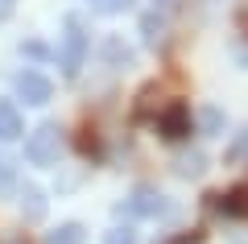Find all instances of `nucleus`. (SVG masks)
I'll return each mask as SVG.
<instances>
[{
  "instance_id": "1",
  "label": "nucleus",
  "mask_w": 248,
  "mask_h": 244,
  "mask_svg": "<svg viewBox=\"0 0 248 244\" xmlns=\"http://www.w3.org/2000/svg\"><path fill=\"white\" fill-rule=\"evenodd\" d=\"M87 58V33H83V21L79 17H66V33H62V50H58V62H62V75L75 79Z\"/></svg>"
},
{
  "instance_id": "2",
  "label": "nucleus",
  "mask_w": 248,
  "mask_h": 244,
  "mask_svg": "<svg viewBox=\"0 0 248 244\" xmlns=\"http://www.w3.org/2000/svg\"><path fill=\"white\" fill-rule=\"evenodd\" d=\"M58 149H62V132L54 124H42V129H33L25 137V162L29 166H54Z\"/></svg>"
},
{
  "instance_id": "3",
  "label": "nucleus",
  "mask_w": 248,
  "mask_h": 244,
  "mask_svg": "<svg viewBox=\"0 0 248 244\" xmlns=\"http://www.w3.org/2000/svg\"><path fill=\"white\" fill-rule=\"evenodd\" d=\"M116 211L128 215V219H157V215H166V199H161L157 191H149V186H137Z\"/></svg>"
},
{
  "instance_id": "4",
  "label": "nucleus",
  "mask_w": 248,
  "mask_h": 244,
  "mask_svg": "<svg viewBox=\"0 0 248 244\" xmlns=\"http://www.w3.org/2000/svg\"><path fill=\"white\" fill-rule=\"evenodd\" d=\"M17 96L25 99V104H50L54 87H50V79L37 75V70H21L17 75Z\"/></svg>"
},
{
  "instance_id": "5",
  "label": "nucleus",
  "mask_w": 248,
  "mask_h": 244,
  "mask_svg": "<svg viewBox=\"0 0 248 244\" xmlns=\"http://www.w3.org/2000/svg\"><path fill=\"white\" fill-rule=\"evenodd\" d=\"M157 129H161V137H170V141L186 137V132H190V108H186V104L166 108V112L157 116Z\"/></svg>"
},
{
  "instance_id": "6",
  "label": "nucleus",
  "mask_w": 248,
  "mask_h": 244,
  "mask_svg": "<svg viewBox=\"0 0 248 244\" xmlns=\"http://www.w3.org/2000/svg\"><path fill=\"white\" fill-rule=\"evenodd\" d=\"M21 112H17V104H9V99H0V141H17L21 137Z\"/></svg>"
},
{
  "instance_id": "7",
  "label": "nucleus",
  "mask_w": 248,
  "mask_h": 244,
  "mask_svg": "<svg viewBox=\"0 0 248 244\" xmlns=\"http://www.w3.org/2000/svg\"><path fill=\"white\" fill-rule=\"evenodd\" d=\"M104 62L108 66H133V50H128L120 37H108L104 42Z\"/></svg>"
},
{
  "instance_id": "8",
  "label": "nucleus",
  "mask_w": 248,
  "mask_h": 244,
  "mask_svg": "<svg viewBox=\"0 0 248 244\" xmlns=\"http://www.w3.org/2000/svg\"><path fill=\"white\" fill-rule=\"evenodd\" d=\"M21 211H25V219H42L46 215V199L37 186H21Z\"/></svg>"
},
{
  "instance_id": "9",
  "label": "nucleus",
  "mask_w": 248,
  "mask_h": 244,
  "mask_svg": "<svg viewBox=\"0 0 248 244\" xmlns=\"http://www.w3.org/2000/svg\"><path fill=\"white\" fill-rule=\"evenodd\" d=\"M141 33H145V46L166 42V17H157V13H145V17H141Z\"/></svg>"
},
{
  "instance_id": "10",
  "label": "nucleus",
  "mask_w": 248,
  "mask_h": 244,
  "mask_svg": "<svg viewBox=\"0 0 248 244\" xmlns=\"http://www.w3.org/2000/svg\"><path fill=\"white\" fill-rule=\"evenodd\" d=\"M87 240V232H83V224H62L58 232L46 236V244H83Z\"/></svg>"
},
{
  "instance_id": "11",
  "label": "nucleus",
  "mask_w": 248,
  "mask_h": 244,
  "mask_svg": "<svg viewBox=\"0 0 248 244\" xmlns=\"http://www.w3.org/2000/svg\"><path fill=\"white\" fill-rule=\"evenodd\" d=\"M219 129H223V112L219 108H211V104L199 108V132H203V137H215Z\"/></svg>"
},
{
  "instance_id": "12",
  "label": "nucleus",
  "mask_w": 248,
  "mask_h": 244,
  "mask_svg": "<svg viewBox=\"0 0 248 244\" xmlns=\"http://www.w3.org/2000/svg\"><path fill=\"white\" fill-rule=\"evenodd\" d=\"M203 170H207V157L203 153H182V157H178V174H182V178H199Z\"/></svg>"
},
{
  "instance_id": "13",
  "label": "nucleus",
  "mask_w": 248,
  "mask_h": 244,
  "mask_svg": "<svg viewBox=\"0 0 248 244\" xmlns=\"http://www.w3.org/2000/svg\"><path fill=\"white\" fill-rule=\"evenodd\" d=\"M91 9L104 13V17H112V13H128V9H133V0H91Z\"/></svg>"
},
{
  "instance_id": "14",
  "label": "nucleus",
  "mask_w": 248,
  "mask_h": 244,
  "mask_svg": "<svg viewBox=\"0 0 248 244\" xmlns=\"http://www.w3.org/2000/svg\"><path fill=\"white\" fill-rule=\"evenodd\" d=\"M228 162H248V129L228 145Z\"/></svg>"
},
{
  "instance_id": "15",
  "label": "nucleus",
  "mask_w": 248,
  "mask_h": 244,
  "mask_svg": "<svg viewBox=\"0 0 248 244\" xmlns=\"http://www.w3.org/2000/svg\"><path fill=\"white\" fill-rule=\"evenodd\" d=\"M104 244H137V232L133 228H112V232L104 236Z\"/></svg>"
},
{
  "instance_id": "16",
  "label": "nucleus",
  "mask_w": 248,
  "mask_h": 244,
  "mask_svg": "<svg viewBox=\"0 0 248 244\" xmlns=\"http://www.w3.org/2000/svg\"><path fill=\"white\" fill-rule=\"evenodd\" d=\"M4 186H13V166L0 157V191H4Z\"/></svg>"
},
{
  "instance_id": "17",
  "label": "nucleus",
  "mask_w": 248,
  "mask_h": 244,
  "mask_svg": "<svg viewBox=\"0 0 248 244\" xmlns=\"http://www.w3.org/2000/svg\"><path fill=\"white\" fill-rule=\"evenodd\" d=\"M21 54H29V58H46V50L37 42H29V46H21Z\"/></svg>"
},
{
  "instance_id": "18",
  "label": "nucleus",
  "mask_w": 248,
  "mask_h": 244,
  "mask_svg": "<svg viewBox=\"0 0 248 244\" xmlns=\"http://www.w3.org/2000/svg\"><path fill=\"white\" fill-rule=\"evenodd\" d=\"M0 244H29L25 236H0Z\"/></svg>"
},
{
  "instance_id": "19",
  "label": "nucleus",
  "mask_w": 248,
  "mask_h": 244,
  "mask_svg": "<svg viewBox=\"0 0 248 244\" xmlns=\"http://www.w3.org/2000/svg\"><path fill=\"white\" fill-rule=\"evenodd\" d=\"M13 9V0H0V17H4V13H9Z\"/></svg>"
}]
</instances>
